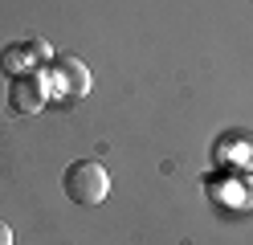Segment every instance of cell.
<instances>
[{
	"label": "cell",
	"mask_w": 253,
	"mask_h": 245,
	"mask_svg": "<svg viewBox=\"0 0 253 245\" xmlns=\"http://www.w3.org/2000/svg\"><path fill=\"white\" fill-rule=\"evenodd\" d=\"M61 188H66V196L74 204H102L106 200V192H110V176L98 159H74L66 172H61Z\"/></svg>",
	"instance_id": "6da1fadb"
},
{
	"label": "cell",
	"mask_w": 253,
	"mask_h": 245,
	"mask_svg": "<svg viewBox=\"0 0 253 245\" xmlns=\"http://www.w3.org/2000/svg\"><path fill=\"white\" fill-rule=\"evenodd\" d=\"M45 98H49V74H41V70L12 78V86H8V106L17 114H37L45 106Z\"/></svg>",
	"instance_id": "7a4b0ae2"
},
{
	"label": "cell",
	"mask_w": 253,
	"mask_h": 245,
	"mask_svg": "<svg viewBox=\"0 0 253 245\" xmlns=\"http://www.w3.org/2000/svg\"><path fill=\"white\" fill-rule=\"evenodd\" d=\"M49 90H66L70 98H82L90 90V70H86V61H78L74 53H61L53 57V70H49Z\"/></svg>",
	"instance_id": "3957f363"
},
{
	"label": "cell",
	"mask_w": 253,
	"mask_h": 245,
	"mask_svg": "<svg viewBox=\"0 0 253 245\" xmlns=\"http://www.w3.org/2000/svg\"><path fill=\"white\" fill-rule=\"evenodd\" d=\"M0 65H4V74L8 78H21L33 70V61H29V45H8L4 49V57H0Z\"/></svg>",
	"instance_id": "277c9868"
},
{
	"label": "cell",
	"mask_w": 253,
	"mask_h": 245,
	"mask_svg": "<svg viewBox=\"0 0 253 245\" xmlns=\"http://www.w3.org/2000/svg\"><path fill=\"white\" fill-rule=\"evenodd\" d=\"M25 45H29V53H37V61H53V49L45 45L41 37H33V41H25Z\"/></svg>",
	"instance_id": "5b68a950"
},
{
	"label": "cell",
	"mask_w": 253,
	"mask_h": 245,
	"mask_svg": "<svg viewBox=\"0 0 253 245\" xmlns=\"http://www.w3.org/2000/svg\"><path fill=\"white\" fill-rule=\"evenodd\" d=\"M0 245H12V229H8L4 221H0Z\"/></svg>",
	"instance_id": "8992f818"
}]
</instances>
